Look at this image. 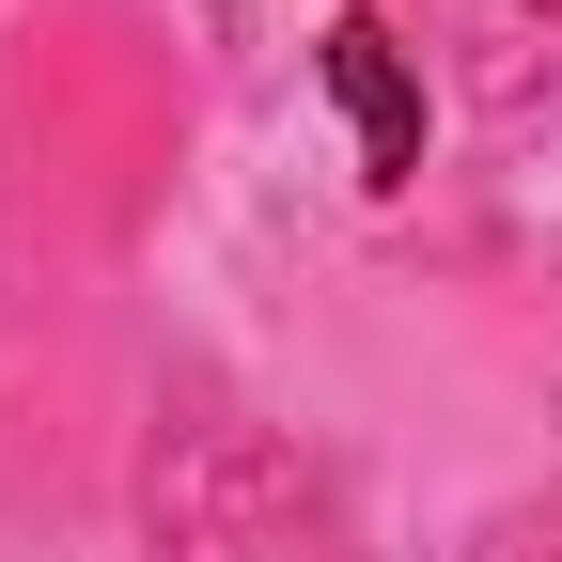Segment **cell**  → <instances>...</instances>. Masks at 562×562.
Returning a JSON list of instances; mask_svg holds the SVG:
<instances>
[{
    "label": "cell",
    "mask_w": 562,
    "mask_h": 562,
    "mask_svg": "<svg viewBox=\"0 0 562 562\" xmlns=\"http://www.w3.org/2000/svg\"><path fill=\"white\" fill-rule=\"evenodd\" d=\"M328 94H344V125H360V172L406 188V172H422V79H406L391 16H360V0L328 16Z\"/></svg>",
    "instance_id": "cell-1"
}]
</instances>
